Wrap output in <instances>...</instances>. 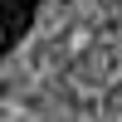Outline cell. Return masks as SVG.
<instances>
[{"mask_svg": "<svg viewBox=\"0 0 122 122\" xmlns=\"http://www.w3.org/2000/svg\"><path fill=\"white\" fill-rule=\"evenodd\" d=\"M34 15H39V0H5V54H15L25 44Z\"/></svg>", "mask_w": 122, "mask_h": 122, "instance_id": "obj_1", "label": "cell"}]
</instances>
